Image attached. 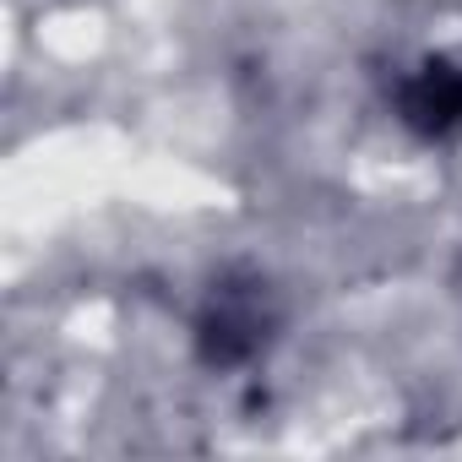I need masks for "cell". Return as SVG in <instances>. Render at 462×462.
<instances>
[{
	"label": "cell",
	"instance_id": "obj_1",
	"mask_svg": "<svg viewBox=\"0 0 462 462\" xmlns=\"http://www.w3.org/2000/svg\"><path fill=\"white\" fill-rule=\"evenodd\" d=\"M402 109H408V120L419 131H435V136L451 131V125H462V77H451L446 66H424L408 82Z\"/></svg>",
	"mask_w": 462,
	"mask_h": 462
}]
</instances>
